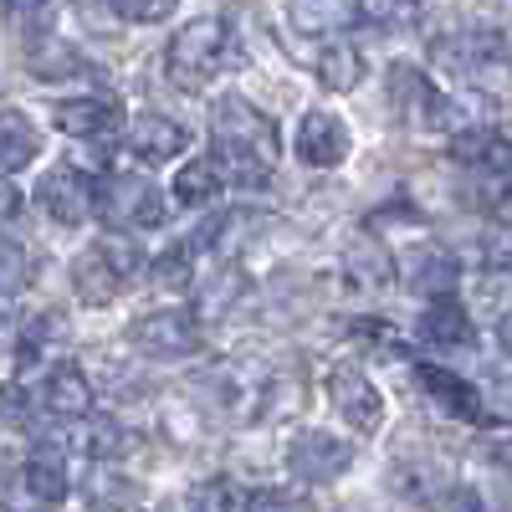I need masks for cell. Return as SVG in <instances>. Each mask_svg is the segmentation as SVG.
Returning a JSON list of instances; mask_svg holds the SVG:
<instances>
[{"label": "cell", "instance_id": "cell-1", "mask_svg": "<svg viewBox=\"0 0 512 512\" xmlns=\"http://www.w3.org/2000/svg\"><path fill=\"white\" fill-rule=\"evenodd\" d=\"M226 47H231L226 21L221 16H200V21H190L175 41H169L164 67H169V77H175L185 93H195V88H205V77L226 62Z\"/></svg>", "mask_w": 512, "mask_h": 512}, {"label": "cell", "instance_id": "cell-2", "mask_svg": "<svg viewBox=\"0 0 512 512\" xmlns=\"http://www.w3.org/2000/svg\"><path fill=\"white\" fill-rule=\"evenodd\" d=\"M93 210H98L108 226H118V231H149V226L164 221L169 200H164V190H159L154 180H144V175H108V180L93 190Z\"/></svg>", "mask_w": 512, "mask_h": 512}, {"label": "cell", "instance_id": "cell-3", "mask_svg": "<svg viewBox=\"0 0 512 512\" xmlns=\"http://www.w3.org/2000/svg\"><path fill=\"white\" fill-rule=\"evenodd\" d=\"M139 272V246L128 241H98L93 251H82L72 262V287L88 308H103L123 292V282Z\"/></svg>", "mask_w": 512, "mask_h": 512}, {"label": "cell", "instance_id": "cell-4", "mask_svg": "<svg viewBox=\"0 0 512 512\" xmlns=\"http://www.w3.org/2000/svg\"><path fill=\"white\" fill-rule=\"evenodd\" d=\"M390 103H395L400 123H420V128H456L461 123V108L415 62L390 67Z\"/></svg>", "mask_w": 512, "mask_h": 512}, {"label": "cell", "instance_id": "cell-5", "mask_svg": "<svg viewBox=\"0 0 512 512\" xmlns=\"http://www.w3.org/2000/svg\"><path fill=\"white\" fill-rule=\"evenodd\" d=\"M216 149H241V154H256V159H277V128L272 118H262L241 93H226L216 103Z\"/></svg>", "mask_w": 512, "mask_h": 512}, {"label": "cell", "instance_id": "cell-6", "mask_svg": "<svg viewBox=\"0 0 512 512\" xmlns=\"http://www.w3.org/2000/svg\"><path fill=\"white\" fill-rule=\"evenodd\" d=\"M395 272L405 277L410 292L431 297V303H441V297H456V256H451L446 246H436V241H415Z\"/></svg>", "mask_w": 512, "mask_h": 512}, {"label": "cell", "instance_id": "cell-7", "mask_svg": "<svg viewBox=\"0 0 512 512\" xmlns=\"http://www.w3.org/2000/svg\"><path fill=\"white\" fill-rule=\"evenodd\" d=\"M451 159H461L466 169H477V175L487 185H497V190L512 180V139H502L497 128H456Z\"/></svg>", "mask_w": 512, "mask_h": 512}, {"label": "cell", "instance_id": "cell-8", "mask_svg": "<svg viewBox=\"0 0 512 512\" xmlns=\"http://www.w3.org/2000/svg\"><path fill=\"white\" fill-rule=\"evenodd\" d=\"M354 139H349V123L344 118H333L323 108L303 113V123H297V159L313 164V169H338L349 159Z\"/></svg>", "mask_w": 512, "mask_h": 512}, {"label": "cell", "instance_id": "cell-9", "mask_svg": "<svg viewBox=\"0 0 512 512\" xmlns=\"http://www.w3.org/2000/svg\"><path fill=\"white\" fill-rule=\"evenodd\" d=\"M349 461H354V446H344L328 431H303L287 446V466L297 482H333L338 472H349Z\"/></svg>", "mask_w": 512, "mask_h": 512}, {"label": "cell", "instance_id": "cell-10", "mask_svg": "<svg viewBox=\"0 0 512 512\" xmlns=\"http://www.w3.org/2000/svg\"><path fill=\"white\" fill-rule=\"evenodd\" d=\"M328 400L338 405L354 431H379L384 425V395L374 390V379L364 369H333L328 374Z\"/></svg>", "mask_w": 512, "mask_h": 512}, {"label": "cell", "instance_id": "cell-11", "mask_svg": "<svg viewBox=\"0 0 512 512\" xmlns=\"http://www.w3.org/2000/svg\"><path fill=\"white\" fill-rule=\"evenodd\" d=\"M36 205L47 210L52 221H62V226H82V221L93 216V185L82 180L72 164L47 169V175H41V185H36Z\"/></svg>", "mask_w": 512, "mask_h": 512}, {"label": "cell", "instance_id": "cell-12", "mask_svg": "<svg viewBox=\"0 0 512 512\" xmlns=\"http://www.w3.org/2000/svg\"><path fill=\"white\" fill-rule=\"evenodd\" d=\"M47 436L77 456H93V461H113L128 451V436L123 425L108 420V415H82V420H62V425H47Z\"/></svg>", "mask_w": 512, "mask_h": 512}, {"label": "cell", "instance_id": "cell-13", "mask_svg": "<svg viewBox=\"0 0 512 512\" xmlns=\"http://www.w3.org/2000/svg\"><path fill=\"white\" fill-rule=\"evenodd\" d=\"M134 349L154 359H185L200 349V323L190 313H149L134 323Z\"/></svg>", "mask_w": 512, "mask_h": 512}, {"label": "cell", "instance_id": "cell-14", "mask_svg": "<svg viewBox=\"0 0 512 512\" xmlns=\"http://www.w3.org/2000/svg\"><path fill=\"white\" fill-rule=\"evenodd\" d=\"M431 57L441 67L461 72V77H482L492 62L507 57V47H502L497 31H451V36H441L436 47H431Z\"/></svg>", "mask_w": 512, "mask_h": 512}, {"label": "cell", "instance_id": "cell-15", "mask_svg": "<svg viewBox=\"0 0 512 512\" xmlns=\"http://www.w3.org/2000/svg\"><path fill=\"white\" fill-rule=\"evenodd\" d=\"M36 405L47 415H57V420H82L88 405H93V384H88V374H82L77 364H57V369L41 374Z\"/></svg>", "mask_w": 512, "mask_h": 512}, {"label": "cell", "instance_id": "cell-16", "mask_svg": "<svg viewBox=\"0 0 512 512\" xmlns=\"http://www.w3.org/2000/svg\"><path fill=\"white\" fill-rule=\"evenodd\" d=\"M123 144L134 149L139 159H149V164H164V159H180V154H185L190 134H185V123L164 118V113H139L134 123H128Z\"/></svg>", "mask_w": 512, "mask_h": 512}, {"label": "cell", "instance_id": "cell-17", "mask_svg": "<svg viewBox=\"0 0 512 512\" xmlns=\"http://www.w3.org/2000/svg\"><path fill=\"white\" fill-rule=\"evenodd\" d=\"M415 379H420V390L431 395L446 415H456V420H487V410H482V395L472 390L466 379H456L451 369H441V364H420L415 369Z\"/></svg>", "mask_w": 512, "mask_h": 512}, {"label": "cell", "instance_id": "cell-18", "mask_svg": "<svg viewBox=\"0 0 512 512\" xmlns=\"http://www.w3.org/2000/svg\"><path fill=\"white\" fill-rule=\"evenodd\" d=\"M415 333L425 338V344H436V349H472L477 344V328H472V318H466V308L456 303V297L425 303Z\"/></svg>", "mask_w": 512, "mask_h": 512}, {"label": "cell", "instance_id": "cell-19", "mask_svg": "<svg viewBox=\"0 0 512 512\" xmlns=\"http://www.w3.org/2000/svg\"><path fill=\"white\" fill-rule=\"evenodd\" d=\"M344 272H349V282H354V287L379 292V287H390V282H395V256L384 251L379 241L359 236V241H349V246H344Z\"/></svg>", "mask_w": 512, "mask_h": 512}, {"label": "cell", "instance_id": "cell-20", "mask_svg": "<svg viewBox=\"0 0 512 512\" xmlns=\"http://www.w3.org/2000/svg\"><path fill=\"white\" fill-rule=\"evenodd\" d=\"M16 477H21L31 507H52V502L67 497V466H62L57 451H36L26 466H16Z\"/></svg>", "mask_w": 512, "mask_h": 512}, {"label": "cell", "instance_id": "cell-21", "mask_svg": "<svg viewBox=\"0 0 512 512\" xmlns=\"http://www.w3.org/2000/svg\"><path fill=\"white\" fill-rule=\"evenodd\" d=\"M41 149V134L36 123L16 108H0V175H16V169H26Z\"/></svg>", "mask_w": 512, "mask_h": 512}, {"label": "cell", "instance_id": "cell-22", "mask_svg": "<svg viewBox=\"0 0 512 512\" xmlns=\"http://www.w3.org/2000/svg\"><path fill=\"white\" fill-rule=\"evenodd\" d=\"M52 118H57L62 134H72V139H103V134H113V123H118L113 103H103V98H72V103H57Z\"/></svg>", "mask_w": 512, "mask_h": 512}, {"label": "cell", "instance_id": "cell-23", "mask_svg": "<svg viewBox=\"0 0 512 512\" xmlns=\"http://www.w3.org/2000/svg\"><path fill=\"white\" fill-rule=\"evenodd\" d=\"M313 67H318V82L323 88H333V93H354L359 82H364V57H359V47H349V41H323V52L313 57Z\"/></svg>", "mask_w": 512, "mask_h": 512}, {"label": "cell", "instance_id": "cell-24", "mask_svg": "<svg viewBox=\"0 0 512 512\" xmlns=\"http://www.w3.org/2000/svg\"><path fill=\"white\" fill-rule=\"evenodd\" d=\"M451 487H456V477L446 472V466H436V461H415V466H400V472H395V492L420 502V507L446 502Z\"/></svg>", "mask_w": 512, "mask_h": 512}, {"label": "cell", "instance_id": "cell-25", "mask_svg": "<svg viewBox=\"0 0 512 512\" xmlns=\"http://www.w3.org/2000/svg\"><path fill=\"white\" fill-rule=\"evenodd\" d=\"M221 169H216V159H190V164H180V175H175V200H185V205H210L221 195Z\"/></svg>", "mask_w": 512, "mask_h": 512}, {"label": "cell", "instance_id": "cell-26", "mask_svg": "<svg viewBox=\"0 0 512 512\" xmlns=\"http://www.w3.org/2000/svg\"><path fill=\"white\" fill-rule=\"evenodd\" d=\"M344 21H354V6H287V26H303L308 36L333 41V31Z\"/></svg>", "mask_w": 512, "mask_h": 512}, {"label": "cell", "instance_id": "cell-27", "mask_svg": "<svg viewBox=\"0 0 512 512\" xmlns=\"http://www.w3.org/2000/svg\"><path fill=\"white\" fill-rule=\"evenodd\" d=\"M241 512H313V497L308 492H292V487H262L251 492Z\"/></svg>", "mask_w": 512, "mask_h": 512}, {"label": "cell", "instance_id": "cell-28", "mask_svg": "<svg viewBox=\"0 0 512 512\" xmlns=\"http://www.w3.org/2000/svg\"><path fill=\"white\" fill-rule=\"evenodd\" d=\"M195 507H200V512H241L246 497H241V487H236L231 477H216V482H205V492H200Z\"/></svg>", "mask_w": 512, "mask_h": 512}, {"label": "cell", "instance_id": "cell-29", "mask_svg": "<svg viewBox=\"0 0 512 512\" xmlns=\"http://www.w3.org/2000/svg\"><path fill=\"white\" fill-rule=\"evenodd\" d=\"M354 21L400 31V26H415V21H420V6H354Z\"/></svg>", "mask_w": 512, "mask_h": 512}, {"label": "cell", "instance_id": "cell-30", "mask_svg": "<svg viewBox=\"0 0 512 512\" xmlns=\"http://www.w3.org/2000/svg\"><path fill=\"white\" fill-rule=\"evenodd\" d=\"M21 287H26V251L0 236V292H21Z\"/></svg>", "mask_w": 512, "mask_h": 512}, {"label": "cell", "instance_id": "cell-31", "mask_svg": "<svg viewBox=\"0 0 512 512\" xmlns=\"http://www.w3.org/2000/svg\"><path fill=\"white\" fill-rule=\"evenodd\" d=\"M154 277H159V287H190V246L169 251L164 262L154 267Z\"/></svg>", "mask_w": 512, "mask_h": 512}, {"label": "cell", "instance_id": "cell-32", "mask_svg": "<svg viewBox=\"0 0 512 512\" xmlns=\"http://www.w3.org/2000/svg\"><path fill=\"white\" fill-rule=\"evenodd\" d=\"M118 21H169L175 16V6L169 0H159V6H139V0H118V6H108Z\"/></svg>", "mask_w": 512, "mask_h": 512}, {"label": "cell", "instance_id": "cell-33", "mask_svg": "<svg viewBox=\"0 0 512 512\" xmlns=\"http://www.w3.org/2000/svg\"><path fill=\"white\" fill-rule=\"evenodd\" d=\"M487 267L512 272V221H507V226H497V231L487 236Z\"/></svg>", "mask_w": 512, "mask_h": 512}, {"label": "cell", "instance_id": "cell-34", "mask_svg": "<svg viewBox=\"0 0 512 512\" xmlns=\"http://www.w3.org/2000/svg\"><path fill=\"white\" fill-rule=\"evenodd\" d=\"M482 410L497 415V420H512V379H497V384H492L487 400H482Z\"/></svg>", "mask_w": 512, "mask_h": 512}, {"label": "cell", "instance_id": "cell-35", "mask_svg": "<svg viewBox=\"0 0 512 512\" xmlns=\"http://www.w3.org/2000/svg\"><path fill=\"white\" fill-rule=\"evenodd\" d=\"M441 512H487V502H482V497H477L472 487H461V482H456V487L446 492V502H441Z\"/></svg>", "mask_w": 512, "mask_h": 512}, {"label": "cell", "instance_id": "cell-36", "mask_svg": "<svg viewBox=\"0 0 512 512\" xmlns=\"http://www.w3.org/2000/svg\"><path fill=\"white\" fill-rule=\"evenodd\" d=\"M16 210H21V195H16L11 185H0V221H11Z\"/></svg>", "mask_w": 512, "mask_h": 512}, {"label": "cell", "instance_id": "cell-37", "mask_svg": "<svg viewBox=\"0 0 512 512\" xmlns=\"http://www.w3.org/2000/svg\"><path fill=\"white\" fill-rule=\"evenodd\" d=\"M154 512H200L195 502H185V497H169V502H159Z\"/></svg>", "mask_w": 512, "mask_h": 512}, {"label": "cell", "instance_id": "cell-38", "mask_svg": "<svg viewBox=\"0 0 512 512\" xmlns=\"http://www.w3.org/2000/svg\"><path fill=\"white\" fill-rule=\"evenodd\" d=\"M497 338H502V349L512 354V308L502 313V323H497Z\"/></svg>", "mask_w": 512, "mask_h": 512}, {"label": "cell", "instance_id": "cell-39", "mask_svg": "<svg viewBox=\"0 0 512 512\" xmlns=\"http://www.w3.org/2000/svg\"><path fill=\"white\" fill-rule=\"evenodd\" d=\"M497 461H502V466H512V441H507V446H497Z\"/></svg>", "mask_w": 512, "mask_h": 512}, {"label": "cell", "instance_id": "cell-40", "mask_svg": "<svg viewBox=\"0 0 512 512\" xmlns=\"http://www.w3.org/2000/svg\"><path fill=\"white\" fill-rule=\"evenodd\" d=\"M507 62H512V47H507Z\"/></svg>", "mask_w": 512, "mask_h": 512}]
</instances>
